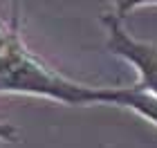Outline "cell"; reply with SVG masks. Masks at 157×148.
<instances>
[{
    "label": "cell",
    "instance_id": "1",
    "mask_svg": "<svg viewBox=\"0 0 157 148\" xmlns=\"http://www.w3.org/2000/svg\"><path fill=\"white\" fill-rule=\"evenodd\" d=\"M0 92L45 97L67 105H94L103 99V85H85L47 65L27 47L20 16L13 11L11 36L0 54Z\"/></svg>",
    "mask_w": 157,
    "mask_h": 148
},
{
    "label": "cell",
    "instance_id": "2",
    "mask_svg": "<svg viewBox=\"0 0 157 148\" xmlns=\"http://www.w3.org/2000/svg\"><path fill=\"white\" fill-rule=\"evenodd\" d=\"M101 23L108 32V40L105 47L110 49L115 56L124 59L126 63L137 70V85L146 92H151L157 97V45L148 43V40L135 38L130 32L124 27L121 18H117L115 13H103Z\"/></svg>",
    "mask_w": 157,
    "mask_h": 148
},
{
    "label": "cell",
    "instance_id": "3",
    "mask_svg": "<svg viewBox=\"0 0 157 148\" xmlns=\"http://www.w3.org/2000/svg\"><path fill=\"white\" fill-rule=\"evenodd\" d=\"M141 5H157V0H112V13L124 20V16L128 11L137 9Z\"/></svg>",
    "mask_w": 157,
    "mask_h": 148
},
{
    "label": "cell",
    "instance_id": "4",
    "mask_svg": "<svg viewBox=\"0 0 157 148\" xmlns=\"http://www.w3.org/2000/svg\"><path fill=\"white\" fill-rule=\"evenodd\" d=\"M11 27H13V13H11V18L5 20L0 18V54H2V49L7 47V43H9V36H11Z\"/></svg>",
    "mask_w": 157,
    "mask_h": 148
},
{
    "label": "cell",
    "instance_id": "5",
    "mask_svg": "<svg viewBox=\"0 0 157 148\" xmlns=\"http://www.w3.org/2000/svg\"><path fill=\"white\" fill-rule=\"evenodd\" d=\"M16 137H18V132H16V128H13V126L0 123V139H2V142H13Z\"/></svg>",
    "mask_w": 157,
    "mask_h": 148
}]
</instances>
